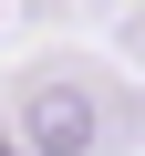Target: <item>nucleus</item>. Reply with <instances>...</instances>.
I'll list each match as a JSON object with an SVG mask.
<instances>
[{
	"label": "nucleus",
	"instance_id": "1",
	"mask_svg": "<svg viewBox=\"0 0 145 156\" xmlns=\"http://www.w3.org/2000/svg\"><path fill=\"white\" fill-rule=\"evenodd\" d=\"M135 135H145V104L135 94H104L93 73H72V62H52V73L21 83V146L31 156H104V146H135Z\"/></svg>",
	"mask_w": 145,
	"mask_h": 156
},
{
	"label": "nucleus",
	"instance_id": "2",
	"mask_svg": "<svg viewBox=\"0 0 145 156\" xmlns=\"http://www.w3.org/2000/svg\"><path fill=\"white\" fill-rule=\"evenodd\" d=\"M0 156H31V146H11V135H0Z\"/></svg>",
	"mask_w": 145,
	"mask_h": 156
}]
</instances>
